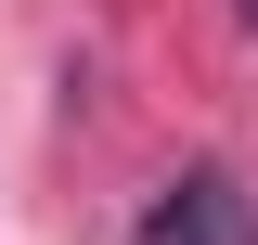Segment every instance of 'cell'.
<instances>
[{
    "mask_svg": "<svg viewBox=\"0 0 258 245\" xmlns=\"http://www.w3.org/2000/svg\"><path fill=\"white\" fill-rule=\"evenodd\" d=\"M142 245H258V207H245V181L194 168V181H168L142 207Z\"/></svg>",
    "mask_w": 258,
    "mask_h": 245,
    "instance_id": "6da1fadb",
    "label": "cell"
},
{
    "mask_svg": "<svg viewBox=\"0 0 258 245\" xmlns=\"http://www.w3.org/2000/svg\"><path fill=\"white\" fill-rule=\"evenodd\" d=\"M232 13H245V26H258V0H232Z\"/></svg>",
    "mask_w": 258,
    "mask_h": 245,
    "instance_id": "7a4b0ae2",
    "label": "cell"
}]
</instances>
